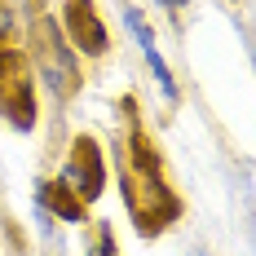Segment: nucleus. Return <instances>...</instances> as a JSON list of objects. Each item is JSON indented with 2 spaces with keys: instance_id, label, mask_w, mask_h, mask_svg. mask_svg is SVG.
Wrapping results in <instances>:
<instances>
[{
  "instance_id": "nucleus-1",
  "label": "nucleus",
  "mask_w": 256,
  "mask_h": 256,
  "mask_svg": "<svg viewBox=\"0 0 256 256\" xmlns=\"http://www.w3.org/2000/svg\"><path fill=\"white\" fill-rule=\"evenodd\" d=\"M124 204L142 234H159L181 212V204L168 194V186L159 177V164H154V154L146 150L142 137H132V159L124 168Z\"/></svg>"
},
{
  "instance_id": "nucleus-2",
  "label": "nucleus",
  "mask_w": 256,
  "mask_h": 256,
  "mask_svg": "<svg viewBox=\"0 0 256 256\" xmlns=\"http://www.w3.org/2000/svg\"><path fill=\"white\" fill-rule=\"evenodd\" d=\"M36 76H40V84L49 88L58 102L71 98V93L80 88L76 53H71V44L62 40V31H58L53 18H40V22H36Z\"/></svg>"
},
{
  "instance_id": "nucleus-3",
  "label": "nucleus",
  "mask_w": 256,
  "mask_h": 256,
  "mask_svg": "<svg viewBox=\"0 0 256 256\" xmlns=\"http://www.w3.org/2000/svg\"><path fill=\"white\" fill-rule=\"evenodd\" d=\"M58 186H62L66 194H76L84 208L93 204V199H102V190H106V159H102V146H98L93 137H76V146H71L62 172H58Z\"/></svg>"
},
{
  "instance_id": "nucleus-4",
  "label": "nucleus",
  "mask_w": 256,
  "mask_h": 256,
  "mask_svg": "<svg viewBox=\"0 0 256 256\" xmlns=\"http://www.w3.org/2000/svg\"><path fill=\"white\" fill-rule=\"evenodd\" d=\"M0 115L18 132L36 128V93H31V80L14 53H0Z\"/></svg>"
},
{
  "instance_id": "nucleus-5",
  "label": "nucleus",
  "mask_w": 256,
  "mask_h": 256,
  "mask_svg": "<svg viewBox=\"0 0 256 256\" xmlns=\"http://www.w3.org/2000/svg\"><path fill=\"white\" fill-rule=\"evenodd\" d=\"M66 44L71 53H84V58H102L110 49V31L98 18L93 0H66Z\"/></svg>"
},
{
  "instance_id": "nucleus-6",
  "label": "nucleus",
  "mask_w": 256,
  "mask_h": 256,
  "mask_svg": "<svg viewBox=\"0 0 256 256\" xmlns=\"http://www.w3.org/2000/svg\"><path fill=\"white\" fill-rule=\"evenodd\" d=\"M120 18H124V31L137 40V49H142L146 66H150V76H154V84H159V93H164L168 102H177V76H172V66L164 62V53H159V40H154L150 22L142 18V9L124 4V9H120Z\"/></svg>"
},
{
  "instance_id": "nucleus-7",
  "label": "nucleus",
  "mask_w": 256,
  "mask_h": 256,
  "mask_svg": "<svg viewBox=\"0 0 256 256\" xmlns=\"http://www.w3.org/2000/svg\"><path fill=\"white\" fill-rule=\"evenodd\" d=\"M14 31H18V9L9 0H0V49L14 40Z\"/></svg>"
},
{
  "instance_id": "nucleus-8",
  "label": "nucleus",
  "mask_w": 256,
  "mask_h": 256,
  "mask_svg": "<svg viewBox=\"0 0 256 256\" xmlns=\"http://www.w3.org/2000/svg\"><path fill=\"white\" fill-rule=\"evenodd\" d=\"M190 256H208V252H204V248H194V252H190Z\"/></svg>"
},
{
  "instance_id": "nucleus-9",
  "label": "nucleus",
  "mask_w": 256,
  "mask_h": 256,
  "mask_svg": "<svg viewBox=\"0 0 256 256\" xmlns=\"http://www.w3.org/2000/svg\"><path fill=\"white\" fill-rule=\"evenodd\" d=\"M164 4H186V0H164Z\"/></svg>"
}]
</instances>
